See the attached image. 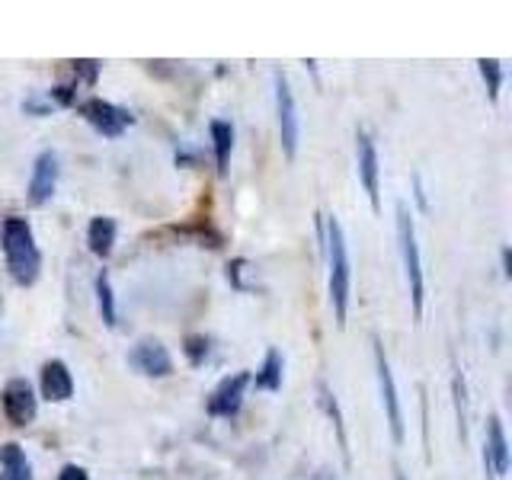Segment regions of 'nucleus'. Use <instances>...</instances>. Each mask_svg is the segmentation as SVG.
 Instances as JSON below:
<instances>
[{
    "label": "nucleus",
    "instance_id": "nucleus-1",
    "mask_svg": "<svg viewBox=\"0 0 512 480\" xmlns=\"http://www.w3.org/2000/svg\"><path fill=\"white\" fill-rule=\"evenodd\" d=\"M0 247H4V260L16 285H32L42 276V250L26 218H4V224H0Z\"/></svg>",
    "mask_w": 512,
    "mask_h": 480
},
{
    "label": "nucleus",
    "instance_id": "nucleus-2",
    "mask_svg": "<svg viewBox=\"0 0 512 480\" xmlns=\"http://www.w3.org/2000/svg\"><path fill=\"white\" fill-rule=\"evenodd\" d=\"M327 260H330V304H333V317L336 324L346 327V314H349V295H352V260H349V244H346V231L336 215L327 218Z\"/></svg>",
    "mask_w": 512,
    "mask_h": 480
},
{
    "label": "nucleus",
    "instance_id": "nucleus-3",
    "mask_svg": "<svg viewBox=\"0 0 512 480\" xmlns=\"http://www.w3.org/2000/svg\"><path fill=\"white\" fill-rule=\"evenodd\" d=\"M397 247H400V260H404V276L410 288V301H413V314L423 317V304H426V276H423V256L420 244H416V224L413 212L407 202H397Z\"/></svg>",
    "mask_w": 512,
    "mask_h": 480
},
{
    "label": "nucleus",
    "instance_id": "nucleus-4",
    "mask_svg": "<svg viewBox=\"0 0 512 480\" xmlns=\"http://www.w3.org/2000/svg\"><path fill=\"white\" fill-rule=\"evenodd\" d=\"M375 346V375H378V391H381V407L384 416H388V426H391V439L400 445L407 439V429H404V410H400V394H397V381L391 372V362H388V352H384L381 340L375 336L372 340Z\"/></svg>",
    "mask_w": 512,
    "mask_h": 480
},
{
    "label": "nucleus",
    "instance_id": "nucleus-5",
    "mask_svg": "<svg viewBox=\"0 0 512 480\" xmlns=\"http://www.w3.org/2000/svg\"><path fill=\"white\" fill-rule=\"evenodd\" d=\"M276 125H279V141L285 157L292 160L298 154V141H301V119H298V103L288 77L276 71Z\"/></svg>",
    "mask_w": 512,
    "mask_h": 480
},
{
    "label": "nucleus",
    "instance_id": "nucleus-6",
    "mask_svg": "<svg viewBox=\"0 0 512 480\" xmlns=\"http://www.w3.org/2000/svg\"><path fill=\"white\" fill-rule=\"evenodd\" d=\"M0 407H4V416L10 426H29L39 413V397L32 391V384L26 378H10L0 391Z\"/></svg>",
    "mask_w": 512,
    "mask_h": 480
},
{
    "label": "nucleus",
    "instance_id": "nucleus-7",
    "mask_svg": "<svg viewBox=\"0 0 512 480\" xmlns=\"http://www.w3.org/2000/svg\"><path fill=\"white\" fill-rule=\"evenodd\" d=\"M80 116H84L96 132L103 138H122V132L132 125V116L109 100H100V96H90V100L80 103Z\"/></svg>",
    "mask_w": 512,
    "mask_h": 480
},
{
    "label": "nucleus",
    "instance_id": "nucleus-8",
    "mask_svg": "<svg viewBox=\"0 0 512 480\" xmlns=\"http://www.w3.org/2000/svg\"><path fill=\"white\" fill-rule=\"evenodd\" d=\"M128 365L138 368V372L148 375V378H170L173 375L170 349L160 340H154V336H144V340H138L132 346V352H128Z\"/></svg>",
    "mask_w": 512,
    "mask_h": 480
},
{
    "label": "nucleus",
    "instance_id": "nucleus-9",
    "mask_svg": "<svg viewBox=\"0 0 512 480\" xmlns=\"http://www.w3.org/2000/svg\"><path fill=\"white\" fill-rule=\"evenodd\" d=\"M356 164H359V180L368 192L375 212H381V164H378V148L368 132H356Z\"/></svg>",
    "mask_w": 512,
    "mask_h": 480
},
{
    "label": "nucleus",
    "instance_id": "nucleus-10",
    "mask_svg": "<svg viewBox=\"0 0 512 480\" xmlns=\"http://www.w3.org/2000/svg\"><path fill=\"white\" fill-rule=\"evenodd\" d=\"M250 372H237V375H228L218 388L212 391V397H208V416H215V420H231V416L240 410V404H244V394L250 388Z\"/></svg>",
    "mask_w": 512,
    "mask_h": 480
},
{
    "label": "nucleus",
    "instance_id": "nucleus-11",
    "mask_svg": "<svg viewBox=\"0 0 512 480\" xmlns=\"http://www.w3.org/2000/svg\"><path fill=\"white\" fill-rule=\"evenodd\" d=\"M58 189V154L55 151H42L36 160H32V176H29V189L26 196L32 205H45L55 196Z\"/></svg>",
    "mask_w": 512,
    "mask_h": 480
},
{
    "label": "nucleus",
    "instance_id": "nucleus-12",
    "mask_svg": "<svg viewBox=\"0 0 512 480\" xmlns=\"http://www.w3.org/2000/svg\"><path fill=\"white\" fill-rule=\"evenodd\" d=\"M484 468H487V477H506V471H509V442H506L503 420L496 413H490V420H487Z\"/></svg>",
    "mask_w": 512,
    "mask_h": 480
},
{
    "label": "nucleus",
    "instance_id": "nucleus-13",
    "mask_svg": "<svg viewBox=\"0 0 512 480\" xmlns=\"http://www.w3.org/2000/svg\"><path fill=\"white\" fill-rule=\"evenodd\" d=\"M39 388L42 397L52 400V404H64V400L74 397V375L64 359H48L42 365V375H39Z\"/></svg>",
    "mask_w": 512,
    "mask_h": 480
},
{
    "label": "nucleus",
    "instance_id": "nucleus-14",
    "mask_svg": "<svg viewBox=\"0 0 512 480\" xmlns=\"http://www.w3.org/2000/svg\"><path fill=\"white\" fill-rule=\"evenodd\" d=\"M116 231H119L116 218L96 215L90 221V228H87V247H90V253L100 256V260H106V256L112 253V247H116Z\"/></svg>",
    "mask_w": 512,
    "mask_h": 480
},
{
    "label": "nucleus",
    "instance_id": "nucleus-15",
    "mask_svg": "<svg viewBox=\"0 0 512 480\" xmlns=\"http://www.w3.org/2000/svg\"><path fill=\"white\" fill-rule=\"evenodd\" d=\"M0 480H32L29 458L16 442L0 445Z\"/></svg>",
    "mask_w": 512,
    "mask_h": 480
},
{
    "label": "nucleus",
    "instance_id": "nucleus-16",
    "mask_svg": "<svg viewBox=\"0 0 512 480\" xmlns=\"http://www.w3.org/2000/svg\"><path fill=\"white\" fill-rule=\"evenodd\" d=\"M282 372H285L282 352H279V349H269V352H266V359H263V365H260V372H256V378H250V384H253L256 391L276 394V391H282Z\"/></svg>",
    "mask_w": 512,
    "mask_h": 480
},
{
    "label": "nucleus",
    "instance_id": "nucleus-17",
    "mask_svg": "<svg viewBox=\"0 0 512 480\" xmlns=\"http://www.w3.org/2000/svg\"><path fill=\"white\" fill-rule=\"evenodd\" d=\"M208 132H212V144H215L218 173H228V160H231V151H234V128H231V122L215 119L212 125H208Z\"/></svg>",
    "mask_w": 512,
    "mask_h": 480
},
{
    "label": "nucleus",
    "instance_id": "nucleus-18",
    "mask_svg": "<svg viewBox=\"0 0 512 480\" xmlns=\"http://www.w3.org/2000/svg\"><path fill=\"white\" fill-rule=\"evenodd\" d=\"M96 308H100V317L106 327H116L119 324V311H116V295H112V282L106 272L96 276Z\"/></svg>",
    "mask_w": 512,
    "mask_h": 480
},
{
    "label": "nucleus",
    "instance_id": "nucleus-19",
    "mask_svg": "<svg viewBox=\"0 0 512 480\" xmlns=\"http://www.w3.org/2000/svg\"><path fill=\"white\" fill-rule=\"evenodd\" d=\"M320 404H324L327 416L336 426V439H340V448H343V458L349 461V436H346V426H343V413H340V404H336V397L330 394L327 384H320Z\"/></svg>",
    "mask_w": 512,
    "mask_h": 480
},
{
    "label": "nucleus",
    "instance_id": "nucleus-20",
    "mask_svg": "<svg viewBox=\"0 0 512 480\" xmlns=\"http://www.w3.org/2000/svg\"><path fill=\"white\" fill-rule=\"evenodd\" d=\"M477 68H480V77H484L490 103H496V100H500V90H503V64L496 58H480Z\"/></svg>",
    "mask_w": 512,
    "mask_h": 480
},
{
    "label": "nucleus",
    "instance_id": "nucleus-21",
    "mask_svg": "<svg viewBox=\"0 0 512 480\" xmlns=\"http://www.w3.org/2000/svg\"><path fill=\"white\" fill-rule=\"evenodd\" d=\"M452 394H455V413H458V436H461V442H468V400H464L461 375H455V381H452Z\"/></svg>",
    "mask_w": 512,
    "mask_h": 480
},
{
    "label": "nucleus",
    "instance_id": "nucleus-22",
    "mask_svg": "<svg viewBox=\"0 0 512 480\" xmlns=\"http://www.w3.org/2000/svg\"><path fill=\"white\" fill-rule=\"evenodd\" d=\"M183 352H186L189 365H202V362L208 359V336H202V333H189L186 340H183Z\"/></svg>",
    "mask_w": 512,
    "mask_h": 480
},
{
    "label": "nucleus",
    "instance_id": "nucleus-23",
    "mask_svg": "<svg viewBox=\"0 0 512 480\" xmlns=\"http://www.w3.org/2000/svg\"><path fill=\"white\" fill-rule=\"evenodd\" d=\"M74 71H77V77H84V84H96V74H100V61H77L74 64Z\"/></svg>",
    "mask_w": 512,
    "mask_h": 480
},
{
    "label": "nucleus",
    "instance_id": "nucleus-24",
    "mask_svg": "<svg viewBox=\"0 0 512 480\" xmlns=\"http://www.w3.org/2000/svg\"><path fill=\"white\" fill-rule=\"evenodd\" d=\"M58 480H90V474H87V468H80V464H64L61 468V474H58Z\"/></svg>",
    "mask_w": 512,
    "mask_h": 480
},
{
    "label": "nucleus",
    "instance_id": "nucleus-25",
    "mask_svg": "<svg viewBox=\"0 0 512 480\" xmlns=\"http://www.w3.org/2000/svg\"><path fill=\"white\" fill-rule=\"evenodd\" d=\"M48 96H55V100L61 103V106H71L74 103V96H71V87H55Z\"/></svg>",
    "mask_w": 512,
    "mask_h": 480
},
{
    "label": "nucleus",
    "instance_id": "nucleus-26",
    "mask_svg": "<svg viewBox=\"0 0 512 480\" xmlns=\"http://www.w3.org/2000/svg\"><path fill=\"white\" fill-rule=\"evenodd\" d=\"M413 186H416V199H420V208H423V212H426V192H423V180H420V176H413Z\"/></svg>",
    "mask_w": 512,
    "mask_h": 480
},
{
    "label": "nucleus",
    "instance_id": "nucleus-27",
    "mask_svg": "<svg viewBox=\"0 0 512 480\" xmlns=\"http://www.w3.org/2000/svg\"><path fill=\"white\" fill-rule=\"evenodd\" d=\"M509 247H503V276H512V272H509Z\"/></svg>",
    "mask_w": 512,
    "mask_h": 480
},
{
    "label": "nucleus",
    "instance_id": "nucleus-28",
    "mask_svg": "<svg viewBox=\"0 0 512 480\" xmlns=\"http://www.w3.org/2000/svg\"><path fill=\"white\" fill-rule=\"evenodd\" d=\"M0 314H4V295H0Z\"/></svg>",
    "mask_w": 512,
    "mask_h": 480
},
{
    "label": "nucleus",
    "instance_id": "nucleus-29",
    "mask_svg": "<svg viewBox=\"0 0 512 480\" xmlns=\"http://www.w3.org/2000/svg\"><path fill=\"white\" fill-rule=\"evenodd\" d=\"M394 480H407V477H404V474H400V471H397V477H394Z\"/></svg>",
    "mask_w": 512,
    "mask_h": 480
}]
</instances>
